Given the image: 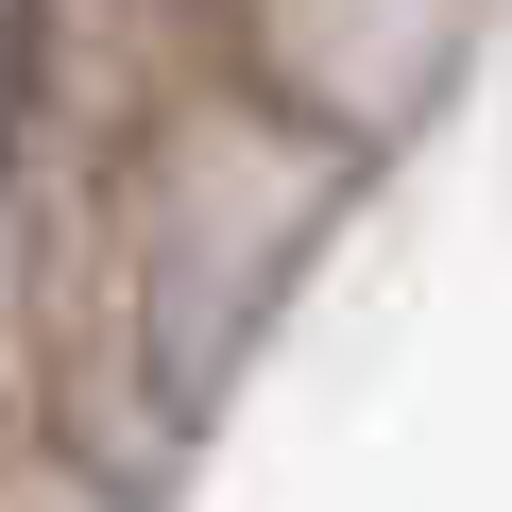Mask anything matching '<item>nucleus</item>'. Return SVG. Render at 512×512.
I'll use <instances>...</instances> for the list:
<instances>
[{
  "instance_id": "nucleus-1",
  "label": "nucleus",
  "mask_w": 512,
  "mask_h": 512,
  "mask_svg": "<svg viewBox=\"0 0 512 512\" xmlns=\"http://www.w3.org/2000/svg\"><path fill=\"white\" fill-rule=\"evenodd\" d=\"M35 69H52V0H0V154L35 120Z\"/></svg>"
}]
</instances>
